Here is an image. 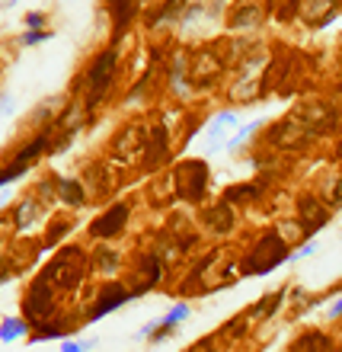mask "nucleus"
Segmentation results:
<instances>
[{
    "instance_id": "2",
    "label": "nucleus",
    "mask_w": 342,
    "mask_h": 352,
    "mask_svg": "<svg viewBox=\"0 0 342 352\" xmlns=\"http://www.w3.org/2000/svg\"><path fill=\"white\" fill-rule=\"evenodd\" d=\"M115 65H119V52L115 48H106L93 58V65L87 67V87H90V106L106 96V90L112 87V74H115Z\"/></svg>"
},
{
    "instance_id": "14",
    "label": "nucleus",
    "mask_w": 342,
    "mask_h": 352,
    "mask_svg": "<svg viewBox=\"0 0 342 352\" xmlns=\"http://www.w3.org/2000/svg\"><path fill=\"white\" fill-rule=\"evenodd\" d=\"M301 3L304 0H269V10L275 13V19H291V16H297Z\"/></svg>"
},
{
    "instance_id": "13",
    "label": "nucleus",
    "mask_w": 342,
    "mask_h": 352,
    "mask_svg": "<svg viewBox=\"0 0 342 352\" xmlns=\"http://www.w3.org/2000/svg\"><path fill=\"white\" fill-rule=\"evenodd\" d=\"M19 336H26V320L10 317V320L0 324V340H3V343H13V340H19Z\"/></svg>"
},
{
    "instance_id": "15",
    "label": "nucleus",
    "mask_w": 342,
    "mask_h": 352,
    "mask_svg": "<svg viewBox=\"0 0 342 352\" xmlns=\"http://www.w3.org/2000/svg\"><path fill=\"white\" fill-rule=\"evenodd\" d=\"M32 218H38V205H36V199H26L16 208V231H26Z\"/></svg>"
},
{
    "instance_id": "25",
    "label": "nucleus",
    "mask_w": 342,
    "mask_h": 352,
    "mask_svg": "<svg viewBox=\"0 0 342 352\" xmlns=\"http://www.w3.org/2000/svg\"><path fill=\"white\" fill-rule=\"evenodd\" d=\"M93 349V343H84V346H80V343H65V349H61V352H90Z\"/></svg>"
},
{
    "instance_id": "23",
    "label": "nucleus",
    "mask_w": 342,
    "mask_h": 352,
    "mask_svg": "<svg viewBox=\"0 0 342 352\" xmlns=\"http://www.w3.org/2000/svg\"><path fill=\"white\" fill-rule=\"evenodd\" d=\"M102 256H100V266L102 269H115L119 266V256H115V253H109V250H100Z\"/></svg>"
},
{
    "instance_id": "26",
    "label": "nucleus",
    "mask_w": 342,
    "mask_h": 352,
    "mask_svg": "<svg viewBox=\"0 0 342 352\" xmlns=\"http://www.w3.org/2000/svg\"><path fill=\"white\" fill-rule=\"evenodd\" d=\"M317 250V243H307V247H301L297 253H291V260H301V256H310V253Z\"/></svg>"
},
{
    "instance_id": "3",
    "label": "nucleus",
    "mask_w": 342,
    "mask_h": 352,
    "mask_svg": "<svg viewBox=\"0 0 342 352\" xmlns=\"http://www.w3.org/2000/svg\"><path fill=\"white\" fill-rule=\"evenodd\" d=\"M288 256V247L285 241L278 237V234H269L266 241L256 247V253H253V260L243 266V272L250 276V272H272V269L278 266V263Z\"/></svg>"
},
{
    "instance_id": "16",
    "label": "nucleus",
    "mask_w": 342,
    "mask_h": 352,
    "mask_svg": "<svg viewBox=\"0 0 342 352\" xmlns=\"http://www.w3.org/2000/svg\"><path fill=\"white\" fill-rule=\"evenodd\" d=\"M208 224H218L214 231H231V228H233L231 208H227V205H218L214 212H208Z\"/></svg>"
},
{
    "instance_id": "27",
    "label": "nucleus",
    "mask_w": 342,
    "mask_h": 352,
    "mask_svg": "<svg viewBox=\"0 0 342 352\" xmlns=\"http://www.w3.org/2000/svg\"><path fill=\"white\" fill-rule=\"evenodd\" d=\"M333 205H342V179H336L333 186Z\"/></svg>"
},
{
    "instance_id": "12",
    "label": "nucleus",
    "mask_w": 342,
    "mask_h": 352,
    "mask_svg": "<svg viewBox=\"0 0 342 352\" xmlns=\"http://www.w3.org/2000/svg\"><path fill=\"white\" fill-rule=\"evenodd\" d=\"M45 151H48V131H45V135H38L36 141H29L26 148L19 151L13 160H16V164H26V167H29V164H32V160H38L42 154H45Z\"/></svg>"
},
{
    "instance_id": "21",
    "label": "nucleus",
    "mask_w": 342,
    "mask_h": 352,
    "mask_svg": "<svg viewBox=\"0 0 342 352\" xmlns=\"http://www.w3.org/2000/svg\"><path fill=\"white\" fill-rule=\"evenodd\" d=\"M45 19H48V16L42 13V10H29L23 23H26V29H42V26H45Z\"/></svg>"
},
{
    "instance_id": "7",
    "label": "nucleus",
    "mask_w": 342,
    "mask_h": 352,
    "mask_svg": "<svg viewBox=\"0 0 342 352\" xmlns=\"http://www.w3.org/2000/svg\"><path fill=\"white\" fill-rule=\"evenodd\" d=\"M131 298V292H125L122 285H109L106 292L100 295V301H96V307L90 311V320H96V317L102 314H109V311H115V307H122L125 301Z\"/></svg>"
},
{
    "instance_id": "4",
    "label": "nucleus",
    "mask_w": 342,
    "mask_h": 352,
    "mask_svg": "<svg viewBox=\"0 0 342 352\" xmlns=\"http://www.w3.org/2000/svg\"><path fill=\"white\" fill-rule=\"evenodd\" d=\"M26 317L29 320H36V324H45L48 317H52V311H55V295H52V282H48L45 276L36 278V285L29 288L26 295Z\"/></svg>"
},
{
    "instance_id": "9",
    "label": "nucleus",
    "mask_w": 342,
    "mask_h": 352,
    "mask_svg": "<svg viewBox=\"0 0 342 352\" xmlns=\"http://www.w3.org/2000/svg\"><path fill=\"white\" fill-rule=\"evenodd\" d=\"M326 218H330V212L320 208L317 199H304L301 202V224H304V231H320L326 224Z\"/></svg>"
},
{
    "instance_id": "11",
    "label": "nucleus",
    "mask_w": 342,
    "mask_h": 352,
    "mask_svg": "<svg viewBox=\"0 0 342 352\" xmlns=\"http://www.w3.org/2000/svg\"><path fill=\"white\" fill-rule=\"evenodd\" d=\"M58 195H61V202L74 205V208L87 202V189L80 179H61V176H58Z\"/></svg>"
},
{
    "instance_id": "10",
    "label": "nucleus",
    "mask_w": 342,
    "mask_h": 352,
    "mask_svg": "<svg viewBox=\"0 0 342 352\" xmlns=\"http://www.w3.org/2000/svg\"><path fill=\"white\" fill-rule=\"evenodd\" d=\"M259 23H262V7H259V3H240L231 16L233 29H253V26H259Z\"/></svg>"
},
{
    "instance_id": "17",
    "label": "nucleus",
    "mask_w": 342,
    "mask_h": 352,
    "mask_svg": "<svg viewBox=\"0 0 342 352\" xmlns=\"http://www.w3.org/2000/svg\"><path fill=\"white\" fill-rule=\"evenodd\" d=\"M48 38H52V32H45V29H26V32L19 36V45L32 48V45H42V42H48Z\"/></svg>"
},
{
    "instance_id": "20",
    "label": "nucleus",
    "mask_w": 342,
    "mask_h": 352,
    "mask_svg": "<svg viewBox=\"0 0 342 352\" xmlns=\"http://www.w3.org/2000/svg\"><path fill=\"white\" fill-rule=\"evenodd\" d=\"M67 333V327H58V324H38V333L36 340H55V336Z\"/></svg>"
},
{
    "instance_id": "6",
    "label": "nucleus",
    "mask_w": 342,
    "mask_h": 352,
    "mask_svg": "<svg viewBox=\"0 0 342 352\" xmlns=\"http://www.w3.org/2000/svg\"><path fill=\"white\" fill-rule=\"evenodd\" d=\"M125 221H128V205L125 202H115L109 208V212L102 214V218H96L93 221V237H112V234H119L122 228H125Z\"/></svg>"
},
{
    "instance_id": "24",
    "label": "nucleus",
    "mask_w": 342,
    "mask_h": 352,
    "mask_svg": "<svg viewBox=\"0 0 342 352\" xmlns=\"http://www.w3.org/2000/svg\"><path fill=\"white\" fill-rule=\"evenodd\" d=\"M67 228H71V224H67V221L55 224V231H52V237H48V243H55V241H58V237H65V234H67Z\"/></svg>"
},
{
    "instance_id": "5",
    "label": "nucleus",
    "mask_w": 342,
    "mask_h": 352,
    "mask_svg": "<svg viewBox=\"0 0 342 352\" xmlns=\"http://www.w3.org/2000/svg\"><path fill=\"white\" fill-rule=\"evenodd\" d=\"M179 183H183V195L185 199H202L205 183H208V167L202 160H189L179 167Z\"/></svg>"
},
{
    "instance_id": "19",
    "label": "nucleus",
    "mask_w": 342,
    "mask_h": 352,
    "mask_svg": "<svg viewBox=\"0 0 342 352\" xmlns=\"http://www.w3.org/2000/svg\"><path fill=\"white\" fill-rule=\"evenodd\" d=\"M23 173H29V167H26V164H16V160H13L10 167H3V170H0V186L13 183V179H19V176H23Z\"/></svg>"
},
{
    "instance_id": "8",
    "label": "nucleus",
    "mask_w": 342,
    "mask_h": 352,
    "mask_svg": "<svg viewBox=\"0 0 342 352\" xmlns=\"http://www.w3.org/2000/svg\"><path fill=\"white\" fill-rule=\"evenodd\" d=\"M301 10H304V16L310 19V26H326L336 13V0H304Z\"/></svg>"
},
{
    "instance_id": "1",
    "label": "nucleus",
    "mask_w": 342,
    "mask_h": 352,
    "mask_svg": "<svg viewBox=\"0 0 342 352\" xmlns=\"http://www.w3.org/2000/svg\"><path fill=\"white\" fill-rule=\"evenodd\" d=\"M42 276H45L52 285L77 288L87 278V256H84V250H77V247H67V250H61L55 256V263H52V266H48Z\"/></svg>"
},
{
    "instance_id": "18",
    "label": "nucleus",
    "mask_w": 342,
    "mask_h": 352,
    "mask_svg": "<svg viewBox=\"0 0 342 352\" xmlns=\"http://www.w3.org/2000/svg\"><path fill=\"white\" fill-rule=\"evenodd\" d=\"M185 317H189V305H176L173 311H170V314L160 320V327H163V330H173L179 320H185Z\"/></svg>"
},
{
    "instance_id": "28",
    "label": "nucleus",
    "mask_w": 342,
    "mask_h": 352,
    "mask_svg": "<svg viewBox=\"0 0 342 352\" xmlns=\"http://www.w3.org/2000/svg\"><path fill=\"white\" fill-rule=\"evenodd\" d=\"M339 314H342V301H339V305L333 307V311H330V317H339Z\"/></svg>"
},
{
    "instance_id": "22",
    "label": "nucleus",
    "mask_w": 342,
    "mask_h": 352,
    "mask_svg": "<svg viewBox=\"0 0 342 352\" xmlns=\"http://www.w3.org/2000/svg\"><path fill=\"white\" fill-rule=\"evenodd\" d=\"M253 195H259V186H243V189H231L227 192V202H233V199H253Z\"/></svg>"
},
{
    "instance_id": "29",
    "label": "nucleus",
    "mask_w": 342,
    "mask_h": 352,
    "mask_svg": "<svg viewBox=\"0 0 342 352\" xmlns=\"http://www.w3.org/2000/svg\"><path fill=\"white\" fill-rule=\"evenodd\" d=\"M109 7H122V3H128V0H106Z\"/></svg>"
}]
</instances>
